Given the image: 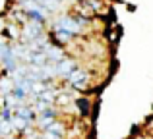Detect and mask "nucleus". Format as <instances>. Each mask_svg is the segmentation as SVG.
I'll use <instances>...</instances> for the list:
<instances>
[{
	"instance_id": "0eeeda50",
	"label": "nucleus",
	"mask_w": 153,
	"mask_h": 139,
	"mask_svg": "<svg viewBox=\"0 0 153 139\" xmlns=\"http://www.w3.org/2000/svg\"><path fill=\"white\" fill-rule=\"evenodd\" d=\"M16 2H19V4H22V2H27V0H16Z\"/></svg>"
},
{
	"instance_id": "f257e3e1",
	"label": "nucleus",
	"mask_w": 153,
	"mask_h": 139,
	"mask_svg": "<svg viewBox=\"0 0 153 139\" xmlns=\"http://www.w3.org/2000/svg\"><path fill=\"white\" fill-rule=\"evenodd\" d=\"M22 31L23 27H19V23H14V21H6L4 23V29H2V39L4 41H18L22 37Z\"/></svg>"
},
{
	"instance_id": "423d86ee",
	"label": "nucleus",
	"mask_w": 153,
	"mask_h": 139,
	"mask_svg": "<svg viewBox=\"0 0 153 139\" xmlns=\"http://www.w3.org/2000/svg\"><path fill=\"white\" fill-rule=\"evenodd\" d=\"M8 139H23L22 135H18V133H16V135H12V137H8Z\"/></svg>"
},
{
	"instance_id": "39448f33",
	"label": "nucleus",
	"mask_w": 153,
	"mask_h": 139,
	"mask_svg": "<svg viewBox=\"0 0 153 139\" xmlns=\"http://www.w3.org/2000/svg\"><path fill=\"white\" fill-rule=\"evenodd\" d=\"M83 2H85L87 6H89V10H93L95 14H97V12H101V8H103V2H101V0H83Z\"/></svg>"
},
{
	"instance_id": "f03ea898",
	"label": "nucleus",
	"mask_w": 153,
	"mask_h": 139,
	"mask_svg": "<svg viewBox=\"0 0 153 139\" xmlns=\"http://www.w3.org/2000/svg\"><path fill=\"white\" fill-rule=\"evenodd\" d=\"M68 79H70V85L72 87H76L78 91H85L87 89V81H89V75H87L83 70L78 68Z\"/></svg>"
},
{
	"instance_id": "20e7f679",
	"label": "nucleus",
	"mask_w": 153,
	"mask_h": 139,
	"mask_svg": "<svg viewBox=\"0 0 153 139\" xmlns=\"http://www.w3.org/2000/svg\"><path fill=\"white\" fill-rule=\"evenodd\" d=\"M27 12V19L29 21H35V23H45V14L37 8H31V10H25Z\"/></svg>"
},
{
	"instance_id": "7ed1b4c3",
	"label": "nucleus",
	"mask_w": 153,
	"mask_h": 139,
	"mask_svg": "<svg viewBox=\"0 0 153 139\" xmlns=\"http://www.w3.org/2000/svg\"><path fill=\"white\" fill-rule=\"evenodd\" d=\"M76 106H78V112L82 118L89 116V110H91V101L87 97H78L76 99Z\"/></svg>"
}]
</instances>
